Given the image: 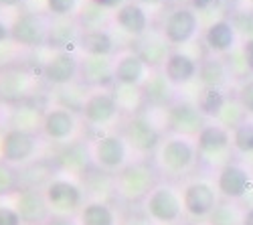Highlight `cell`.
Wrapping results in <instances>:
<instances>
[{
  "instance_id": "6da1fadb",
  "label": "cell",
  "mask_w": 253,
  "mask_h": 225,
  "mask_svg": "<svg viewBox=\"0 0 253 225\" xmlns=\"http://www.w3.org/2000/svg\"><path fill=\"white\" fill-rule=\"evenodd\" d=\"M160 182L152 158H134L114 175V195L124 205H142Z\"/></svg>"
},
{
  "instance_id": "7a4b0ae2",
  "label": "cell",
  "mask_w": 253,
  "mask_h": 225,
  "mask_svg": "<svg viewBox=\"0 0 253 225\" xmlns=\"http://www.w3.org/2000/svg\"><path fill=\"white\" fill-rule=\"evenodd\" d=\"M152 162L160 177L166 179H182L199 165V154L195 138L166 134L160 146L152 154Z\"/></svg>"
},
{
  "instance_id": "3957f363",
  "label": "cell",
  "mask_w": 253,
  "mask_h": 225,
  "mask_svg": "<svg viewBox=\"0 0 253 225\" xmlns=\"http://www.w3.org/2000/svg\"><path fill=\"white\" fill-rule=\"evenodd\" d=\"M43 193L53 217H77L87 201L81 182L67 175L53 177L43 187Z\"/></svg>"
},
{
  "instance_id": "277c9868",
  "label": "cell",
  "mask_w": 253,
  "mask_h": 225,
  "mask_svg": "<svg viewBox=\"0 0 253 225\" xmlns=\"http://www.w3.org/2000/svg\"><path fill=\"white\" fill-rule=\"evenodd\" d=\"M142 209L154 225H176L184 217L182 193L170 182L160 180L142 203Z\"/></svg>"
},
{
  "instance_id": "5b68a950",
  "label": "cell",
  "mask_w": 253,
  "mask_h": 225,
  "mask_svg": "<svg viewBox=\"0 0 253 225\" xmlns=\"http://www.w3.org/2000/svg\"><path fill=\"white\" fill-rule=\"evenodd\" d=\"M199 162L209 169H221L223 165L231 162L233 158V142H231V130L217 124V122H209V124L199 132L195 138Z\"/></svg>"
},
{
  "instance_id": "8992f818",
  "label": "cell",
  "mask_w": 253,
  "mask_h": 225,
  "mask_svg": "<svg viewBox=\"0 0 253 225\" xmlns=\"http://www.w3.org/2000/svg\"><path fill=\"white\" fill-rule=\"evenodd\" d=\"M120 132L132 148V152L138 154V158H152L162 138L166 136L146 110L126 118Z\"/></svg>"
},
{
  "instance_id": "52a82bcc",
  "label": "cell",
  "mask_w": 253,
  "mask_h": 225,
  "mask_svg": "<svg viewBox=\"0 0 253 225\" xmlns=\"http://www.w3.org/2000/svg\"><path fill=\"white\" fill-rule=\"evenodd\" d=\"M91 158H93V167L105 173L116 175L122 171L128 162H132V148L128 146V142L122 136V132L112 130V132H101L97 138L91 142Z\"/></svg>"
},
{
  "instance_id": "ba28073f",
  "label": "cell",
  "mask_w": 253,
  "mask_h": 225,
  "mask_svg": "<svg viewBox=\"0 0 253 225\" xmlns=\"http://www.w3.org/2000/svg\"><path fill=\"white\" fill-rule=\"evenodd\" d=\"M43 84L41 73L25 65H6L0 67V99L6 106L20 101H29Z\"/></svg>"
},
{
  "instance_id": "9c48e42d",
  "label": "cell",
  "mask_w": 253,
  "mask_h": 225,
  "mask_svg": "<svg viewBox=\"0 0 253 225\" xmlns=\"http://www.w3.org/2000/svg\"><path fill=\"white\" fill-rule=\"evenodd\" d=\"M81 120L93 130L112 132L116 124L124 122V114L118 106V101L112 90H91L83 101Z\"/></svg>"
},
{
  "instance_id": "30bf717a",
  "label": "cell",
  "mask_w": 253,
  "mask_h": 225,
  "mask_svg": "<svg viewBox=\"0 0 253 225\" xmlns=\"http://www.w3.org/2000/svg\"><path fill=\"white\" fill-rule=\"evenodd\" d=\"M41 140H43L41 134L6 128L0 134V160L8 162L16 169H23L39 160V150L43 144Z\"/></svg>"
},
{
  "instance_id": "8fae6325",
  "label": "cell",
  "mask_w": 253,
  "mask_h": 225,
  "mask_svg": "<svg viewBox=\"0 0 253 225\" xmlns=\"http://www.w3.org/2000/svg\"><path fill=\"white\" fill-rule=\"evenodd\" d=\"M83 126V120L77 112L61 106L51 104L43 112V124H41V136L53 144H67V142L77 140Z\"/></svg>"
},
{
  "instance_id": "7c38bea8",
  "label": "cell",
  "mask_w": 253,
  "mask_h": 225,
  "mask_svg": "<svg viewBox=\"0 0 253 225\" xmlns=\"http://www.w3.org/2000/svg\"><path fill=\"white\" fill-rule=\"evenodd\" d=\"M51 16L39 10H25L10 23V41L25 49L47 47Z\"/></svg>"
},
{
  "instance_id": "4fadbf2b",
  "label": "cell",
  "mask_w": 253,
  "mask_h": 225,
  "mask_svg": "<svg viewBox=\"0 0 253 225\" xmlns=\"http://www.w3.org/2000/svg\"><path fill=\"white\" fill-rule=\"evenodd\" d=\"M158 29L172 49H180L197 37L201 29V16L188 4H176L164 14Z\"/></svg>"
},
{
  "instance_id": "5bb4252c",
  "label": "cell",
  "mask_w": 253,
  "mask_h": 225,
  "mask_svg": "<svg viewBox=\"0 0 253 225\" xmlns=\"http://www.w3.org/2000/svg\"><path fill=\"white\" fill-rule=\"evenodd\" d=\"M182 205H184V215L191 217L193 221H205L209 215L215 211L219 205V193L215 189V182L207 179H193L184 182L182 187Z\"/></svg>"
},
{
  "instance_id": "9a60e30c",
  "label": "cell",
  "mask_w": 253,
  "mask_h": 225,
  "mask_svg": "<svg viewBox=\"0 0 253 225\" xmlns=\"http://www.w3.org/2000/svg\"><path fill=\"white\" fill-rule=\"evenodd\" d=\"M79 61L81 57L75 51H51L39 69L41 79L57 90L69 88L79 81Z\"/></svg>"
},
{
  "instance_id": "2e32d148",
  "label": "cell",
  "mask_w": 253,
  "mask_h": 225,
  "mask_svg": "<svg viewBox=\"0 0 253 225\" xmlns=\"http://www.w3.org/2000/svg\"><path fill=\"white\" fill-rule=\"evenodd\" d=\"M215 189L225 201H243L253 191V175L251 171L237 160H231L215 173Z\"/></svg>"
},
{
  "instance_id": "e0dca14e",
  "label": "cell",
  "mask_w": 253,
  "mask_h": 225,
  "mask_svg": "<svg viewBox=\"0 0 253 225\" xmlns=\"http://www.w3.org/2000/svg\"><path fill=\"white\" fill-rule=\"evenodd\" d=\"M166 130L168 134L197 138L199 132L209 124V120L201 114L199 106L188 99H176L166 112Z\"/></svg>"
},
{
  "instance_id": "ac0fdd59",
  "label": "cell",
  "mask_w": 253,
  "mask_h": 225,
  "mask_svg": "<svg viewBox=\"0 0 253 225\" xmlns=\"http://www.w3.org/2000/svg\"><path fill=\"white\" fill-rule=\"evenodd\" d=\"M53 165L59 175L67 177H83L87 171L93 169V158H91V144L87 140H73L67 144L59 146V150L53 156Z\"/></svg>"
},
{
  "instance_id": "d6986e66",
  "label": "cell",
  "mask_w": 253,
  "mask_h": 225,
  "mask_svg": "<svg viewBox=\"0 0 253 225\" xmlns=\"http://www.w3.org/2000/svg\"><path fill=\"white\" fill-rule=\"evenodd\" d=\"M152 75V69L128 47L120 49L114 57V84L142 88L146 79Z\"/></svg>"
},
{
  "instance_id": "ffe728a7",
  "label": "cell",
  "mask_w": 253,
  "mask_h": 225,
  "mask_svg": "<svg viewBox=\"0 0 253 225\" xmlns=\"http://www.w3.org/2000/svg\"><path fill=\"white\" fill-rule=\"evenodd\" d=\"M237 41H239V35L235 31V27L231 25L229 16L211 20L203 31V45H205L209 55L225 57L227 53H231L233 49L239 47Z\"/></svg>"
},
{
  "instance_id": "44dd1931",
  "label": "cell",
  "mask_w": 253,
  "mask_h": 225,
  "mask_svg": "<svg viewBox=\"0 0 253 225\" xmlns=\"http://www.w3.org/2000/svg\"><path fill=\"white\" fill-rule=\"evenodd\" d=\"M130 49L148 65L152 71L162 69L166 57L170 55L172 47L170 43L164 39V35L160 33V29H150L148 33H144L142 37L134 39Z\"/></svg>"
},
{
  "instance_id": "7402d4cb",
  "label": "cell",
  "mask_w": 253,
  "mask_h": 225,
  "mask_svg": "<svg viewBox=\"0 0 253 225\" xmlns=\"http://www.w3.org/2000/svg\"><path fill=\"white\" fill-rule=\"evenodd\" d=\"M79 84L89 90H110L114 86V57L81 55Z\"/></svg>"
},
{
  "instance_id": "603a6c76",
  "label": "cell",
  "mask_w": 253,
  "mask_h": 225,
  "mask_svg": "<svg viewBox=\"0 0 253 225\" xmlns=\"http://www.w3.org/2000/svg\"><path fill=\"white\" fill-rule=\"evenodd\" d=\"M12 207L20 215L25 225H45L51 217L43 189H20L12 195Z\"/></svg>"
},
{
  "instance_id": "cb8c5ba5",
  "label": "cell",
  "mask_w": 253,
  "mask_h": 225,
  "mask_svg": "<svg viewBox=\"0 0 253 225\" xmlns=\"http://www.w3.org/2000/svg\"><path fill=\"white\" fill-rule=\"evenodd\" d=\"M162 73L174 88L188 86L199 75V59H195L182 49H172L162 65Z\"/></svg>"
},
{
  "instance_id": "d4e9b609",
  "label": "cell",
  "mask_w": 253,
  "mask_h": 225,
  "mask_svg": "<svg viewBox=\"0 0 253 225\" xmlns=\"http://www.w3.org/2000/svg\"><path fill=\"white\" fill-rule=\"evenodd\" d=\"M142 93H144V104L146 108L152 110H168L176 97V88L166 79V75L162 73V69L152 71V75L146 79V84L142 86Z\"/></svg>"
},
{
  "instance_id": "484cf974",
  "label": "cell",
  "mask_w": 253,
  "mask_h": 225,
  "mask_svg": "<svg viewBox=\"0 0 253 225\" xmlns=\"http://www.w3.org/2000/svg\"><path fill=\"white\" fill-rule=\"evenodd\" d=\"M112 20L120 27V31L128 35L132 41L150 31V16H148V12H146L144 6L134 2V0H128L124 6H120L114 12Z\"/></svg>"
},
{
  "instance_id": "4316f807",
  "label": "cell",
  "mask_w": 253,
  "mask_h": 225,
  "mask_svg": "<svg viewBox=\"0 0 253 225\" xmlns=\"http://www.w3.org/2000/svg\"><path fill=\"white\" fill-rule=\"evenodd\" d=\"M81 33L83 31H81L75 16H67V18H53L51 16L47 47L51 51H75L79 45Z\"/></svg>"
},
{
  "instance_id": "83f0119b",
  "label": "cell",
  "mask_w": 253,
  "mask_h": 225,
  "mask_svg": "<svg viewBox=\"0 0 253 225\" xmlns=\"http://www.w3.org/2000/svg\"><path fill=\"white\" fill-rule=\"evenodd\" d=\"M199 84H201V90H225L229 88L231 84V71L225 63L223 57H217V55H205L201 61H199Z\"/></svg>"
},
{
  "instance_id": "f1b7e54d",
  "label": "cell",
  "mask_w": 253,
  "mask_h": 225,
  "mask_svg": "<svg viewBox=\"0 0 253 225\" xmlns=\"http://www.w3.org/2000/svg\"><path fill=\"white\" fill-rule=\"evenodd\" d=\"M43 112L45 108H41L33 101H20V104L8 106V114H6V128L12 130H25V132H35L41 134V124H43Z\"/></svg>"
},
{
  "instance_id": "f546056e",
  "label": "cell",
  "mask_w": 253,
  "mask_h": 225,
  "mask_svg": "<svg viewBox=\"0 0 253 225\" xmlns=\"http://www.w3.org/2000/svg\"><path fill=\"white\" fill-rule=\"evenodd\" d=\"M77 51H81V55H93V57H116L120 47L112 31L95 29V31L81 33Z\"/></svg>"
},
{
  "instance_id": "4dcf8cb0",
  "label": "cell",
  "mask_w": 253,
  "mask_h": 225,
  "mask_svg": "<svg viewBox=\"0 0 253 225\" xmlns=\"http://www.w3.org/2000/svg\"><path fill=\"white\" fill-rule=\"evenodd\" d=\"M79 182H81L87 201H108L110 203L112 199H116L112 173H105V171H99L93 167L83 177H79Z\"/></svg>"
},
{
  "instance_id": "1f68e13d",
  "label": "cell",
  "mask_w": 253,
  "mask_h": 225,
  "mask_svg": "<svg viewBox=\"0 0 253 225\" xmlns=\"http://www.w3.org/2000/svg\"><path fill=\"white\" fill-rule=\"evenodd\" d=\"M75 219L79 225H122L118 211L108 201H85Z\"/></svg>"
},
{
  "instance_id": "d6a6232c",
  "label": "cell",
  "mask_w": 253,
  "mask_h": 225,
  "mask_svg": "<svg viewBox=\"0 0 253 225\" xmlns=\"http://www.w3.org/2000/svg\"><path fill=\"white\" fill-rule=\"evenodd\" d=\"M18 171H20V189H43L53 177L59 175L53 160H45V158H39Z\"/></svg>"
},
{
  "instance_id": "836d02e7",
  "label": "cell",
  "mask_w": 253,
  "mask_h": 225,
  "mask_svg": "<svg viewBox=\"0 0 253 225\" xmlns=\"http://www.w3.org/2000/svg\"><path fill=\"white\" fill-rule=\"evenodd\" d=\"M112 93L118 101V106L122 110V114L128 118V116H134L138 112H144L146 104H144V93H142V88H132V86H120V84H114L112 88Z\"/></svg>"
},
{
  "instance_id": "e575fe53",
  "label": "cell",
  "mask_w": 253,
  "mask_h": 225,
  "mask_svg": "<svg viewBox=\"0 0 253 225\" xmlns=\"http://www.w3.org/2000/svg\"><path fill=\"white\" fill-rule=\"evenodd\" d=\"M75 18H77L81 31H95V29H108L114 14L110 10L99 8L97 4L91 2V0H87L83 6H79Z\"/></svg>"
},
{
  "instance_id": "d590c367",
  "label": "cell",
  "mask_w": 253,
  "mask_h": 225,
  "mask_svg": "<svg viewBox=\"0 0 253 225\" xmlns=\"http://www.w3.org/2000/svg\"><path fill=\"white\" fill-rule=\"evenodd\" d=\"M231 93H227L225 90H201L199 91V97L195 104L199 106L201 114L207 118V120H217L223 112V108L227 106Z\"/></svg>"
},
{
  "instance_id": "8d00e7d4",
  "label": "cell",
  "mask_w": 253,
  "mask_h": 225,
  "mask_svg": "<svg viewBox=\"0 0 253 225\" xmlns=\"http://www.w3.org/2000/svg\"><path fill=\"white\" fill-rule=\"evenodd\" d=\"M243 213H245V209H241L239 203L221 199L219 205L215 207V211L209 215L207 223L209 225H241Z\"/></svg>"
},
{
  "instance_id": "74e56055",
  "label": "cell",
  "mask_w": 253,
  "mask_h": 225,
  "mask_svg": "<svg viewBox=\"0 0 253 225\" xmlns=\"http://www.w3.org/2000/svg\"><path fill=\"white\" fill-rule=\"evenodd\" d=\"M231 142L237 154H253V120H243L239 126L231 130Z\"/></svg>"
},
{
  "instance_id": "f35d334b",
  "label": "cell",
  "mask_w": 253,
  "mask_h": 225,
  "mask_svg": "<svg viewBox=\"0 0 253 225\" xmlns=\"http://www.w3.org/2000/svg\"><path fill=\"white\" fill-rule=\"evenodd\" d=\"M20 191V171L0 160V197H10Z\"/></svg>"
},
{
  "instance_id": "ab89813d",
  "label": "cell",
  "mask_w": 253,
  "mask_h": 225,
  "mask_svg": "<svg viewBox=\"0 0 253 225\" xmlns=\"http://www.w3.org/2000/svg\"><path fill=\"white\" fill-rule=\"evenodd\" d=\"M229 20H231V25L235 27L237 35H239L243 41L253 39V8L245 6V8H241V10H235L233 14L229 16Z\"/></svg>"
},
{
  "instance_id": "60d3db41",
  "label": "cell",
  "mask_w": 253,
  "mask_h": 225,
  "mask_svg": "<svg viewBox=\"0 0 253 225\" xmlns=\"http://www.w3.org/2000/svg\"><path fill=\"white\" fill-rule=\"evenodd\" d=\"M79 10V0H45V12L53 18L75 16Z\"/></svg>"
},
{
  "instance_id": "b9f144b4",
  "label": "cell",
  "mask_w": 253,
  "mask_h": 225,
  "mask_svg": "<svg viewBox=\"0 0 253 225\" xmlns=\"http://www.w3.org/2000/svg\"><path fill=\"white\" fill-rule=\"evenodd\" d=\"M223 59H225V63H227V67L231 71V77H233V79L243 81V79L251 77V73L247 69V63H245V59H243V53H241V47H237V49H233L231 53H227Z\"/></svg>"
},
{
  "instance_id": "7bdbcfd3",
  "label": "cell",
  "mask_w": 253,
  "mask_h": 225,
  "mask_svg": "<svg viewBox=\"0 0 253 225\" xmlns=\"http://www.w3.org/2000/svg\"><path fill=\"white\" fill-rule=\"evenodd\" d=\"M235 97L241 104V108L245 110V114L253 116V75L239 81L237 86V91H235Z\"/></svg>"
},
{
  "instance_id": "ee69618b",
  "label": "cell",
  "mask_w": 253,
  "mask_h": 225,
  "mask_svg": "<svg viewBox=\"0 0 253 225\" xmlns=\"http://www.w3.org/2000/svg\"><path fill=\"white\" fill-rule=\"evenodd\" d=\"M223 0H188V6H191L197 14H203V12H213L217 8H221Z\"/></svg>"
},
{
  "instance_id": "f6af8a7d",
  "label": "cell",
  "mask_w": 253,
  "mask_h": 225,
  "mask_svg": "<svg viewBox=\"0 0 253 225\" xmlns=\"http://www.w3.org/2000/svg\"><path fill=\"white\" fill-rule=\"evenodd\" d=\"M0 225H25L12 205H0Z\"/></svg>"
},
{
  "instance_id": "bcb514c9",
  "label": "cell",
  "mask_w": 253,
  "mask_h": 225,
  "mask_svg": "<svg viewBox=\"0 0 253 225\" xmlns=\"http://www.w3.org/2000/svg\"><path fill=\"white\" fill-rule=\"evenodd\" d=\"M241 53H243V59L247 63V69L249 73L253 75V39H247V41H241Z\"/></svg>"
},
{
  "instance_id": "7dc6e473",
  "label": "cell",
  "mask_w": 253,
  "mask_h": 225,
  "mask_svg": "<svg viewBox=\"0 0 253 225\" xmlns=\"http://www.w3.org/2000/svg\"><path fill=\"white\" fill-rule=\"evenodd\" d=\"M93 4H97L99 8H103V10H110V12H116L120 6H124L128 0H91Z\"/></svg>"
},
{
  "instance_id": "c3c4849f",
  "label": "cell",
  "mask_w": 253,
  "mask_h": 225,
  "mask_svg": "<svg viewBox=\"0 0 253 225\" xmlns=\"http://www.w3.org/2000/svg\"><path fill=\"white\" fill-rule=\"evenodd\" d=\"M122 225H154V223L146 215H130V217L122 219Z\"/></svg>"
},
{
  "instance_id": "681fc988",
  "label": "cell",
  "mask_w": 253,
  "mask_h": 225,
  "mask_svg": "<svg viewBox=\"0 0 253 225\" xmlns=\"http://www.w3.org/2000/svg\"><path fill=\"white\" fill-rule=\"evenodd\" d=\"M45 225H79L75 217H49V221Z\"/></svg>"
},
{
  "instance_id": "f907efd6",
  "label": "cell",
  "mask_w": 253,
  "mask_h": 225,
  "mask_svg": "<svg viewBox=\"0 0 253 225\" xmlns=\"http://www.w3.org/2000/svg\"><path fill=\"white\" fill-rule=\"evenodd\" d=\"M10 41V25H6L2 18H0V45H4Z\"/></svg>"
},
{
  "instance_id": "816d5d0a",
  "label": "cell",
  "mask_w": 253,
  "mask_h": 225,
  "mask_svg": "<svg viewBox=\"0 0 253 225\" xmlns=\"http://www.w3.org/2000/svg\"><path fill=\"white\" fill-rule=\"evenodd\" d=\"M134 2H138L140 6H164V4H168V2H170V0H134Z\"/></svg>"
},
{
  "instance_id": "f5cc1de1",
  "label": "cell",
  "mask_w": 253,
  "mask_h": 225,
  "mask_svg": "<svg viewBox=\"0 0 253 225\" xmlns=\"http://www.w3.org/2000/svg\"><path fill=\"white\" fill-rule=\"evenodd\" d=\"M23 2L25 0H0V8H16Z\"/></svg>"
},
{
  "instance_id": "db71d44e",
  "label": "cell",
  "mask_w": 253,
  "mask_h": 225,
  "mask_svg": "<svg viewBox=\"0 0 253 225\" xmlns=\"http://www.w3.org/2000/svg\"><path fill=\"white\" fill-rule=\"evenodd\" d=\"M6 114H8V106L4 104L2 99H0V126L6 124Z\"/></svg>"
},
{
  "instance_id": "11a10c76",
  "label": "cell",
  "mask_w": 253,
  "mask_h": 225,
  "mask_svg": "<svg viewBox=\"0 0 253 225\" xmlns=\"http://www.w3.org/2000/svg\"><path fill=\"white\" fill-rule=\"evenodd\" d=\"M241 225H253V207L245 209V213H243V223H241Z\"/></svg>"
},
{
  "instance_id": "9f6ffc18",
  "label": "cell",
  "mask_w": 253,
  "mask_h": 225,
  "mask_svg": "<svg viewBox=\"0 0 253 225\" xmlns=\"http://www.w3.org/2000/svg\"><path fill=\"white\" fill-rule=\"evenodd\" d=\"M188 225H209V223H207V219H205V221H193V223H188Z\"/></svg>"
},
{
  "instance_id": "6f0895ef",
  "label": "cell",
  "mask_w": 253,
  "mask_h": 225,
  "mask_svg": "<svg viewBox=\"0 0 253 225\" xmlns=\"http://www.w3.org/2000/svg\"><path fill=\"white\" fill-rule=\"evenodd\" d=\"M245 2L249 4V8H253V0H245Z\"/></svg>"
}]
</instances>
